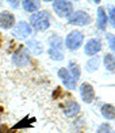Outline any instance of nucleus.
Returning a JSON list of instances; mask_svg holds the SVG:
<instances>
[{
    "instance_id": "1",
    "label": "nucleus",
    "mask_w": 115,
    "mask_h": 133,
    "mask_svg": "<svg viewBox=\"0 0 115 133\" xmlns=\"http://www.w3.org/2000/svg\"><path fill=\"white\" fill-rule=\"evenodd\" d=\"M30 25H31L37 31H45L50 27V16L49 12L41 11L30 15Z\"/></svg>"
},
{
    "instance_id": "2",
    "label": "nucleus",
    "mask_w": 115,
    "mask_h": 133,
    "mask_svg": "<svg viewBox=\"0 0 115 133\" xmlns=\"http://www.w3.org/2000/svg\"><path fill=\"white\" fill-rule=\"evenodd\" d=\"M53 10L58 16L61 18H70V15L73 14V4L72 2H64V0H57L53 2Z\"/></svg>"
},
{
    "instance_id": "3",
    "label": "nucleus",
    "mask_w": 115,
    "mask_h": 133,
    "mask_svg": "<svg viewBox=\"0 0 115 133\" xmlns=\"http://www.w3.org/2000/svg\"><path fill=\"white\" fill-rule=\"evenodd\" d=\"M83 39H84V34L81 31H78V30H75V31L69 33L68 37L65 38V45L70 50H77L81 46Z\"/></svg>"
},
{
    "instance_id": "4",
    "label": "nucleus",
    "mask_w": 115,
    "mask_h": 133,
    "mask_svg": "<svg viewBox=\"0 0 115 133\" xmlns=\"http://www.w3.org/2000/svg\"><path fill=\"white\" fill-rule=\"evenodd\" d=\"M91 22H92V18L85 11H76L69 18V23L75 26H85V25H89Z\"/></svg>"
},
{
    "instance_id": "5",
    "label": "nucleus",
    "mask_w": 115,
    "mask_h": 133,
    "mask_svg": "<svg viewBox=\"0 0 115 133\" xmlns=\"http://www.w3.org/2000/svg\"><path fill=\"white\" fill-rule=\"evenodd\" d=\"M14 37H16V38H20V39H25V38H27V37H30L31 35V33H33V29H31V26L28 25V23H26V22H19L18 25L14 27Z\"/></svg>"
},
{
    "instance_id": "6",
    "label": "nucleus",
    "mask_w": 115,
    "mask_h": 133,
    "mask_svg": "<svg viewBox=\"0 0 115 133\" xmlns=\"http://www.w3.org/2000/svg\"><path fill=\"white\" fill-rule=\"evenodd\" d=\"M12 63L18 66H25L30 63V56H28V52H27L26 48H20V49H18L14 53Z\"/></svg>"
},
{
    "instance_id": "7",
    "label": "nucleus",
    "mask_w": 115,
    "mask_h": 133,
    "mask_svg": "<svg viewBox=\"0 0 115 133\" xmlns=\"http://www.w3.org/2000/svg\"><path fill=\"white\" fill-rule=\"evenodd\" d=\"M58 76H60V79L62 80L64 86L66 88H69V90H75L76 88L77 80L69 74V71L66 69V68H60L58 69Z\"/></svg>"
},
{
    "instance_id": "8",
    "label": "nucleus",
    "mask_w": 115,
    "mask_h": 133,
    "mask_svg": "<svg viewBox=\"0 0 115 133\" xmlns=\"http://www.w3.org/2000/svg\"><path fill=\"white\" fill-rule=\"evenodd\" d=\"M80 95L85 103H92L95 99V90L89 83H83L80 87Z\"/></svg>"
},
{
    "instance_id": "9",
    "label": "nucleus",
    "mask_w": 115,
    "mask_h": 133,
    "mask_svg": "<svg viewBox=\"0 0 115 133\" xmlns=\"http://www.w3.org/2000/svg\"><path fill=\"white\" fill-rule=\"evenodd\" d=\"M100 50H102V42H100V39H96V38L89 39L85 44V48H84V52L88 56H95Z\"/></svg>"
},
{
    "instance_id": "10",
    "label": "nucleus",
    "mask_w": 115,
    "mask_h": 133,
    "mask_svg": "<svg viewBox=\"0 0 115 133\" xmlns=\"http://www.w3.org/2000/svg\"><path fill=\"white\" fill-rule=\"evenodd\" d=\"M15 25V16L8 12V11H3L0 14V27L3 29H12Z\"/></svg>"
},
{
    "instance_id": "11",
    "label": "nucleus",
    "mask_w": 115,
    "mask_h": 133,
    "mask_svg": "<svg viewBox=\"0 0 115 133\" xmlns=\"http://www.w3.org/2000/svg\"><path fill=\"white\" fill-rule=\"evenodd\" d=\"M78 113H80V105L76 101H69L64 106V114L66 117H75Z\"/></svg>"
},
{
    "instance_id": "12",
    "label": "nucleus",
    "mask_w": 115,
    "mask_h": 133,
    "mask_svg": "<svg viewBox=\"0 0 115 133\" xmlns=\"http://www.w3.org/2000/svg\"><path fill=\"white\" fill-rule=\"evenodd\" d=\"M27 49L31 52L33 54H35V56H39V54H42V52H44V46H42V44L39 41H37L35 38H31L27 41Z\"/></svg>"
},
{
    "instance_id": "13",
    "label": "nucleus",
    "mask_w": 115,
    "mask_h": 133,
    "mask_svg": "<svg viewBox=\"0 0 115 133\" xmlns=\"http://www.w3.org/2000/svg\"><path fill=\"white\" fill-rule=\"evenodd\" d=\"M100 113L102 116L104 117L107 121H111V119H115V107L112 105H103L102 109H100Z\"/></svg>"
},
{
    "instance_id": "14",
    "label": "nucleus",
    "mask_w": 115,
    "mask_h": 133,
    "mask_svg": "<svg viewBox=\"0 0 115 133\" xmlns=\"http://www.w3.org/2000/svg\"><path fill=\"white\" fill-rule=\"evenodd\" d=\"M107 14H106V10L103 7H99L98 10V29L99 30H106V26H107Z\"/></svg>"
},
{
    "instance_id": "15",
    "label": "nucleus",
    "mask_w": 115,
    "mask_h": 133,
    "mask_svg": "<svg viewBox=\"0 0 115 133\" xmlns=\"http://www.w3.org/2000/svg\"><path fill=\"white\" fill-rule=\"evenodd\" d=\"M22 5H23V8H25L27 12L34 14L35 11L39 8L41 3L38 2V0H25V2H22Z\"/></svg>"
},
{
    "instance_id": "16",
    "label": "nucleus",
    "mask_w": 115,
    "mask_h": 133,
    "mask_svg": "<svg viewBox=\"0 0 115 133\" xmlns=\"http://www.w3.org/2000/svg\"><path fill=\"white\" fill-rule=\"evenodd\" d=\"M99 64H100V58L98 56H94L92 58H89L87 64H85V69L88 72H95L96 69L99 68Z\"/></svg>"
},
{
    "instance_id": "17",
    "label": "nucleus",
    "mask_w": 115,
    "mask_h": 133,
    "mask_svg": "<svg viewBox=\"0 0 115 133\" xmlns=\"http://www.w3.org/2000/svg\"><path fill=\"white\" fill-rule=\"evenodd\" d=\"M104 66L108 71H115V56L112 53H107L104 56Z\"/></svg>"
},
{
    "instance_id": "18",
    "label": "nucleus",
    "mask_w": 115,
    "mask_h": 133,
    "mask_svg": "<svg viewBox=\"0 0 115 133\" xmlns=\"http://www.w3.org/2000/svg\"><path fill=\"white\" fill-rule=\"evenodd\" d=\"M49 44L52 49H58V50H62V39L58 37V35H52L50 39H49Z\"/></svg>"
},
{
    "instance_id": "19",
    "label": "nucleus",
    "mask_w": 115,
    "mask_h": 133,
    "mask_svg": "<svg viewBox=\"0 0 115 133\" xmlns=\"http://www.w3.org/2000/svg\"><path fill=\"white\" fill-rule=\"evenodd\" d=\"M69 68H70V69H68L69 74L73 76L76 80H78V77H80V66H78L76 63L70 61V63H69Z\"/></svg>"
},
{
    "instance_id": "20",
    "label": "nucleus",
    "mask_w": 115,
    "mask_h": 133,
    "mask_svg": "<svg viewBox=\"0 0 115 133\" xmlns=\"http://www.w3.org/2000/svg\"><path fill=\"white\" fill-rule=\"evenodd\" d=\"M49 56H50V58H53V60H56V61H61V60L64 58V53H62V50H58V49H49Z\"/></svg>"
},
{
    "instance_id": "21",
    "label": "nucleus",
    "mask_w": 115,
    "mask_h": 133,
    "mask_svg": "<svg viewBox=\"0 0 115 133\" xmlns=\"http://www.w3.org/2000/svg\"><path fill=\"white\" fill-rule=\"evenodd\" d=\"M33 121H35V119H34V118H33V119H30L28 117H26L25 119H22L20 122H18L12 129H19V128H31V122H33Z\"/></svg>"
},
{
    "instance_id": "22",
    "label": "nucleus",
    "mask_w": 115,
    "mask_h": 133,
    "mask_svg": "<svg viewBox=\"0 0 115 133\" xmlns=\"http://www.w3.org/2000/svg\"><path fill=\"white\" fill-rule=\"evenodd\" d=\"M107 42H108V46L112 52H115V35L114 34H107Z\"/></svg>"
},
{
    "instance_id": "23",
    "label": "nucleus",
    "mask_w": 115,
    "mask_h": 133,
    "mask_svg": "<svg viewBox=\"0 0 115 133\" xmlns=\"http://www.w3.org/2000/svg\"><path fill=\"white\" fill-rule=\"evenodd\" d=\"M108 21H110L111 26L115 27V7L110 8V14H108Z\"/></svg>"
},
{
    "instance_id": "24",
    "label": "nucleus",
    "mask_w": 115,
    "mask_h": 133,
    "mask_svg": "<svg viewBox=\"0 0 115 133\" xmlns=\"http://www.w3.org/2000/svg\"><path fill=\"white\" fill-rule=\"evenodd\" d=\"M98 133H110V125L108 124H102L98 128Z\"/></svg>"
},
{
    "instance_id": "25",
    "label": "nucleus",
    "mask_w": 115,
    "mask_h": 133,
    "mask_svg": "<svg viewBox=\"0 0 115 133\" xmlns=\"http://www.w3.org/2000/svg\"><path fill=\"white\" fill-rule=\"evenodd\" d=\"M10 132V129L7 128L5 125H3V126H0V133H8Z\"/></svg>"
},
{
    "instance_id": "26",
    "label": "nucleus",
    "mask_w": 115,
    "mask_h": 133,
    "mask_svg": "<svg viewBox=\"0 0 115 133\" xmlns=\"http://www.w3.org/2000/svg\"><path fill=\"white\" fill-rule=\"evenodd\" d=\"M10 4L12 5L14 8H16V7H18V4H19V2H10Z\"/></svg>"
},
{
    "instance_id": "27",
    "label": "nucleus",
    "mask_w": 115,
    "mask_h": 133,
    "mask_svg": "<svg viewBox=\"0 0 115 133\" xmlns=\"http://www.w3.org/2000/svg\"><path fill=\"white\" fill-rule=\"evenodd\" d=\"M8 133H14V132H12V130H11V132H8Z\"/></svg>"
},
{
    "instance_id": "28",
    "label": "nucleus",
    "mask_w": 115,
    "mask_h": 133,
    "mask_svg": "<svg viewBox=\"0 0 115 133\" xmlns=\"http://www.w3.org/2000/svg\"><path fill=\"white\" fill-rule=\"evenodd\" d=\"M114 133H115V132H114Z\"/></svg>"
}]
</instances>
